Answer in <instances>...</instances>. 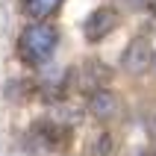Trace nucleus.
I'll list each match as a JSON object with an SVG mask.
<instances>
[{"label":"nucleus","instance_id":"1","mask_svg":"<svg viewBox=\"0 0 156 156\" xmlns=\"http://www.w3.org/2000/svg\"><path fill=\"white\" fill-rule=\"evenodd\" d=\"M56 47H59L56 27L47 24V21H33V24H27L24 30H21L15 53H18V59L24 62L27 68H44V65L53 59Z\"/></svg>","mask_w":156,"mask_h":156},{"label":"nucleus","instance_id":"3","mask_svg":"<svg viewBox=\"0 0 156 156\" xmlns=\"http://www.w3.org/2000/svg\"><path fill=\"white\" fill-rule=\"evenodd\" d=\"M150 59H153V50L144 38H133L127 44V50L121 56V68L130 74V77H141L144 71H150Z\"/></svg>","mask_w":156,"mask_h":156},{"label":"nucleus","instance_id":"6","mask_svg":"<svg viewBox=\"0 0 156 156\" xmlns=\"http://www.w3.org/2000/svg\"><path fill=\"white\" fill-rule=\"evenodd\" d=\"M150 71L156 74V53H153V59H150Z\"/></svg>","mask_w":156,"mask_h":156},{"label":"nucleus","instance_id":"4","mask_svg":"<svg viewBox=\"0 0 156 156\" xmlns=\"http://www.w3.org/2000/svg\"><path fill=\"white\" fill-rule=\"evenodd\" d=\"M115 27H118V12L112 6H100L86 18V38L97 44V41H103Z\"/></svg>","mask_w":156,"mask_h":156},{"label":"nucleus","instance_id":"5","mask_svg":"<svg viewBox=\"0 0 156 156\" xmlns=\"http://www.w3.org/2000/svg\"><path fill=\"white\" fill-rule=\"evenodd\" d=\"M62 0H21V12L33 21H44L47 15H53L59 9Z\"/></svg>","mask_w":156,"mask_h":156},{"label":"nucleus","instance_id":"2","mask_svg":"<svg viewBox=\"0 0 156 156\" xmlns=\"http://www.w3.org/2000/svg\"><path fill=\"white\" fill-rule=\"evenodd\" d=\"M88 112H91L94 121L112 124V121H118L124 115V103H121V97L115 94L112 88H97V91L88 94Z\"/></svg>","mask_w":156,"mask_h":156}]
</instances>
